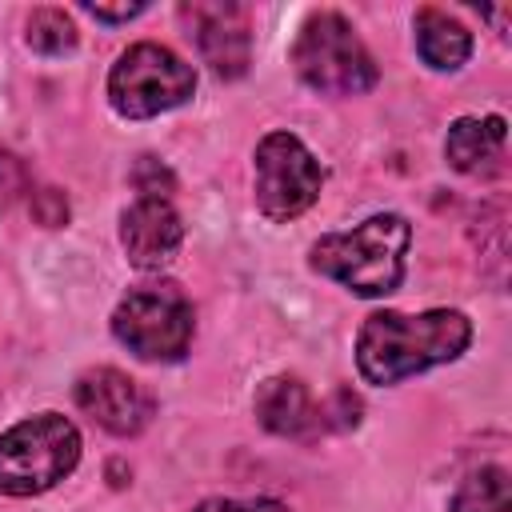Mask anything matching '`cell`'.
<instances>
[{"mask_svg":"<svg viewBox=\"0 0 512 512\" xmlns=\"http://www.w3.org/2000/svg\"><path fill=\"white\" fill-rule=\"evenodd\" d=\"M252 184H256V208L272 224H288L316 204L324 188V168L296 132L276 128L260 136L252 152Z\"/></svg>","mask_w":512,"mask_h":512,"instance_id":"52a82bcc","label":"cell"},{"mask_svg":"<svg viewBox=\"0 0 512 512\" xmlns=\"http://www.w3.org/2000/svg\"><path fill=\"white\" fill-rule=\"evenodd\" d=\"M448 512H512V480L508 468L484 464L472 472L448 500Z\"/></svg>","mask_w":512,"mask_h":512,"instance_id":"5bb4252c","label":"cell"},{"mask_svg":"<svg viewBox=\"0 0 512 512\" xmlns=\"http://www.w3.org/2000/svg\"><path fill=\"white\" fill-rule=\"evenodd\" d=\"M472 344V320L460 308H428V312H372L356 332V372L392 388L416 372L436 364H452Z\"/></svg>","mask_w":512,"mask_h":512,"instance_id":"6da1fadb","label":"cell"},{"mask_svg":"<svg viewBox=\"0 0 512 512\" xmlns=\"http://www.w3.org/2000/svg\"><path fill=\"white\" fill-rule=\"evenodd\" d=\"M192 332H196L192 300L168 280L136 284L112 308V336L132 356L152 364L184 360V352L192 348Z\"/></svg>","mask_w":512,"mask_h":512,"instance_id":"5b68a950","label":"cell"},{"mask_svg":"<svg viewBox=\"0 0 512 512\" xmlns=\"http://www.w3.org/2000/svg\"><path fill=\"white\" fill-rule=\"evenodd\" d=\"M196 92V68L184 64L172 48L140 40L124 48L108 72V104L124 120H152L188 104Z\"/></svg>","mask_w":512,"mask_h":512,"instance_id":"8992f818","label":"cell"},{"mask_svg":"<svg viewBox=\"0 0 512 512\" xmlns=\"http://www.w3.org/2000/svg\"><path fill=\"white\" fill-rule=\"evenodd\" d=\"M504 140H508L504 116H496V112L492 116H460V120H452V128L444 136V156L464 176H492V172H500Z\"/></svg>","mask_w":512,"mask_h":512,"instance_id":"7c38bea8","label":"cell"},{"mask_svg":"<svg viewBox=\"0 0 512 512\" xmlns=\"http://www.w3.org/2000/svg\"><path fill=\"white\" fill-rule=\"evenodd\" d=\"M24 40H28V48L40 52V56H68V52L76 48L80 32H76V24H72V16H68L64 8H36V12L28 16Z\"/></svg>","mask_w":512,"mask_h":512,"instance_id":"9a60e30c","label":"cell"},{"mask_svg":"<svg viewBox=\"0 0 512 512\" xmlns=\"http://www.w3.org/2000/svg\"><path fill=\"white\" fill-rule=\"evenodd\" d=\"M16 188H24V168H20L16 156L0 152V200H12Z\"/></svg>","mask_w":512,"mask_h":512,"instance_id":"d6986e66","label":"cell"},{"mask_svg":"<svg viewBox=\"0 0 512 512\" xmlns=\"http://www.w3.org/2000/svg\"><path fill=\"white\" fill-rule=\"evenodd\" d=\"M292 68L320 96H364L380 80L376 60L364 48V40L332 8L312 12L300 24L292 40Z\"/></svg>","mask_w":512,"mask_h":512,"instance_id":"3957f363","label":"cell"},{"mask_svg":"<svg viewBox=\"0 0 512 512\" xmlns=\"http://www.w3.org/2000/svg\"><path fill=\"white\" fill-rule=\"evenodd\" d=\"M72 396H76V408L84 416H92L112 436H136V432H144L148 420H152V412H156L152 392L140 380H132L128 372L108 368V364L104 368H88L76 380Z\"/></svg>","mask_w":512,"mask_h":512,"instance_id":"ba28073f","label":"cell"},{"mask_svg":"<svg viewBox=\"0 0 512 512\" xmlns=\"http://www.w3.org/2000/svg\"><path fill=\"white\" fill-rule=\"evenodd\" d=\"M192 512H288V504H280V500H268V496H256V500L208 496V500H200Z\"/></svg>","mask_w":512,"mask_h":512,"instance_id":"2e32d148","label":"cell"},{"mask_svg":"<svg viewBox=\"0 0 512 512\" xmlns=\"http://www.w3.org/2000/svg\"><path fill=\"white\" fill-rule=\"evenodd\" d=\"M32 212H36V220H40L44 228L68 224V200H64V192H56V188L36 192V196H32Z\"/></svg>","mask_w":512,"mask_h":512,"instance_id":"e0dca14e","label":"cell"},{"mask_svg":"<svg viewBox=\"0 0 512 512\" xmlns=\"http://www.w3.org/2000/svg\"><path fill=\"white\" fill-rule=\"evenodd\" d=\"M256 420L276 436H312L324 428V408L296 376H272L256 388Z\"/></svg>","mask_w":512,"mask_h":512,"instance_id":"8fae6325","label":"cell"},{"mask_svg":"<svg viewBox=\"0 0 512 512\" xmlns=\"http://www.w3.org/2000/svg\"><path fill=\"white\" fill-rule=\"evenodd\" d=\"M412 32H416V56L432 72H456L472 56V32L440 8H420L412 20Z\"/></svg>","mask_w":512,"mask_h":512,"instance_id":"4fadbf2b","label":"cell"},{"mask_svg":"<svg viewBox=\"0 0 512 512\" xmlns=\"http://www.w3.org/2000/svg\"><path fill=\"white\" fill-rule=\"evenodd\" d=\"M148 4H84L88 16L104 20V24H124V20H136Z\"/></svg>","mask_w":512,"mask_h":512,"instance_id":"ac0fdd59","label":"cell"},{"mask_svg":"<svg viewBox=\"0 0 512 512\" xmlns=\"http://www.w3.org/2000/svg\"><path fill=\"white\" fill-rule=\"evenodd\" d=\"M184 24L192 28V40L204 56V64L220 80H240L252 64V32H248V8L240 4H184L180 8Z\"/></svg>","mask_w":512,"mask_h":512,"instance_id":"9c48e42d","label":"cell"},{"mask_svg":"<svg viewBox=\"0 0 512 512\" xmlns=\"http://www.w3.org/2000/svg\"><path fill=\"white\" fill-rule=\"evenodd\" d=\"M412 224L400 212H376L360 220L352 232H324L308 248L312 272L336 280L356 296H388L404 284L408 272Z\"/></svg>","mask_w":512,"mask_h":512,"instance_id":"7a4b0ae2","label":"cell"},{"mask_svg":"<svg viewBox=\"0 0 512 512\" xmlns=\"http://www.w3.org/2000/svg\"><path fill=\"white\" fill-rule=\"evenodd\" d=\"M184 244V220L168 196H136L120 212V248L132 268L160 272Z\"/></svg>","mask_w":512,"mask_h":512,"instance_id":"30bf717a","label":"cell"},{"mask_svg":"<svg viewBox=\"0 0 512 512\" xmlns=\"http://www.w3.org/2000/svg\"><path fill=\"white\" fill-rule=\"evenodd\" d=\"M80 464V428L60 412H36L0 432V492L40 496Z\"/></svg>","mask_w":512,"mask_h":512,"instance_id":"277c9868","label":"cell"}]
</instances>
